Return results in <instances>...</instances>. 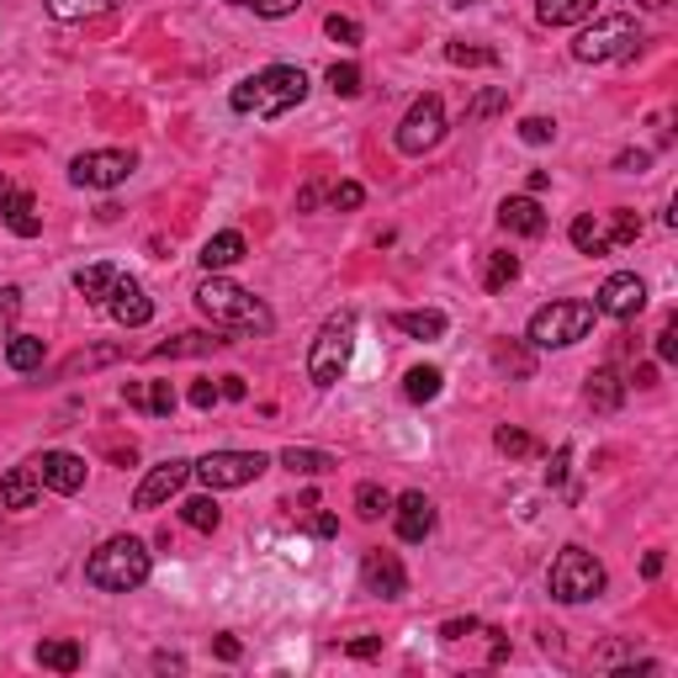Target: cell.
<instances>
[{"instance_id":"1","label":"cell","mask_w":678,"mask_h":678,"mask_svg":"<svg viewBox=\"0 0 678 678\" xmlns=\"http://www.w3.org/2000/svg\"><path fill=\"white\" fill-rule=\"evenodd\" d=\"M148 573H154V557L138 535H112L85 557V583L101 594H133L148 583Z\"/></svg>"},{"instance_id":"2","label":"cell","mask_w":678,"mask_h":678,"mask_svg":"<svg viewBox=\"0 0 678 678\" xmlns=\"http://www.w3.org/2000/svg\"><path fill=\"white\" fill-rule=\"evenodd\" d=\"M196 308L213 318V323H223V329H239V335H270L276 329V314H270L255 291L234 287L228 276H207L196 287Z\"/></svg>"},{"instance_id":"3","label":"cell","mask_w":678,"mask_h":678,"mask_svg":"<svg viewBox=\"0 0 678 678\" xmlns=\"http://www.w3.org/2000/svg\"><path fill=\"white\" fill-rule=\"evenodd\" d=\"M302 96H308V74L297 70V64H270V70L249 74V80H239V91H234V112H255V117H281V112H291V106H302Z\"/></svg>"},{"instance_id":"4","label":"cell","mask_w":678,"mask_h":678,"mask_svg":"<svg viewBox=\"0 0 678 678\" xmlns=\"http://www.w3.org/2000/svg\"><path fill=\"white\" fill-rule=\"evenodd\" d=\"M594 302H578V297H567V302H546V308H535L531 323H525V339H531L535 350H567V345H578L588 339L594 329Z\"/></svg>"},{"instance_id":"5","label":"cell","mask_w":678,"mask_h":678,"mask_svg":"<svg viewBox=\"0 0 678 678\" xmlns=\"http://www.w3.org/2000/svg\"><path fill=\"white\" fill-rule=\"evenodd\" d=\"M546 588H552L557 605H588V599L605 594V562L594 552H583V546H562L552 573H546Z\"/></svg>"},{"instance_id":"6","label":"cell","mask_w":678,"mask_h":678,"mask_svg":"<svg viewBox=\"0 0 678 678\" xmlns=\"http://www.w3.org/2000/svg\"><path fill=\"white\" fill-rule=\"evenodd\" d=\"M350 356H356V314H335L318 329L314 350H308V377H314V388H335L339 377L350 371Z\"/></svg>"},{"instance_id":"7","label":"cell","mask_w":678,"mask_h":678,"mask_svg":"<svg viewBox=\"0 0 678 678\" xmlns=\"http://www.w3.org/2000/svg\"><path fill=\"white\" fill-rule=\"evenodd\" d=\"M636 43H641V27H636V17H626V11H609V17H599L594 27H583V32H578L573 59H578V64H609V59H626Z\"/></svg>"},{"instance_id":"8","label":"cell","mask_w":678,"mask_h":678,"mask_svg":"<svg viewBox=\"0 0 678 678\" xmlns=\"http://www.w3.org/2000/svg\"><path fill=\"white\" fill-rule=\"evenodd\" d=\"M266 466L270 456H260V451H213V456L192 461V477H202L207 493H223V487H249Z\"/></svg>"},{"instance_id":"9","label":"cell","mask_w":678,"mask_h":678,"mask_svg":"<svg viewBox=\"0 0 678 678\" xmlns=\"http://www.w3.org/2000/svg\"><path fill=\"white\" fill-rule=\"evenodd\" d=\"M133 170H138V154H133V148H91V154H74L70 181L85 186V192H112V186H122Z\"/></svg>"},{"instance_id":"10","label":"cell","mask_w":678,"mask_h":678,"mask_svg":"<svg viewBox=\"0 0 678 678\" xmlns=\"http://www.w3.org/2000/svg\"><path fill=\"white\" fill-rule=\"evenodd\" d=\"M440 138H445V101L419 96L409 106V117L398 122V148H403V154H430Z\"/></svg>"},{"instance_id":"11","label":"cell","mask_w":678,"mask_h":678,"mask_svg":"<svg viewBox=\"0 0 678 678\" xmlns=\"http://www.w3.org/2000/svg\"><path fill=\"white\" fill-rule=\"evenodd\" d=\"M641 308H647V281L636 270H615L605 287H599V297H594V314H605V318H636Z\"/></svg>"},{"instance_id":"12","label":"cell","mask_w":678,"mask_h":678,"mask_svg":"<svg viewBox=\"0 0 678 678\" xmlns=\"http://www.w3.org/2000/svg\"><path fill=\"white\" fill-rule=\"evenodd\" d=\"M186 477H192V461H160V466H148V477L138 483L133 504H138V508L170 504V499H175V493L186 487Z\"/></svg>"},{"instance_id":"13","label":"cell","mask_w":678,"mask_h":678,"mask_svg":"<svg viewBox=\"0 0 678 678\" xmlns=\"http://www.w3.org/2000/svg\"><path fill=\"white\" fill-rule=\"evenodd\" d=\"M361 583H366V594H377V599H403L409 594V573H403V562L392 557V552H366Z\"/></svg>"},{"instance_id":"14","label":"cell","mask_w":678,"mask_h":678,"mask_svg":"<svg viewBox=\"0 0 678 678\" xmlns=\"http://www.w3.org/2000/svg\"><path fill=\"white\" fill-rule=\"evenodd\" d=\"M0 213H6V228H11L17 239H38V234H43V218H38L32 192L17 186V181H6V175H0Z\"/></svg>"},{"instance_id":"15","label":"cell","mask_w":678,"mask_h":678,"mask_svg":"<svg viewBox=\"0 0 678 678\" xmlns=\"http://www.w3.org/2000/svg\"><path fill=\"white\" fill-rule=\"evenodd\" d=\"M392 525H398V541L419 546L435 535V504L424 493H403V499H392Z\"/></svg>"},{"instance_id":"16","label":"cell","mask_w":678,"mask_h":678,"mask_svg":"<svg viewBox=\"0 0 678 678\" xmlns=\"http://www.w3.org/2000/svg\"><path fill=\"white\" fill-rule=\"evenodd\" d=\"M38 477H43V487L70 499V493L85 487V456H74V451H43L38 456Z\"/></svg>"},{"instance_id":"17","label":"cell","mask_w":678,"mask_h":678,"mask_svg":"<svg viewBox=\"0 0 678 678\" xmlns=\"http://www.w3.org/2000/svg\"><path fill=\"white\" fill-rule=\"evenodd\" d=\"M106 314L117 318L122 329H144L148 318H154V302L144 297V287H138V281L117 276V287H112V297H106Z\"/></svg>"},{"instance_id":"18","label":"cell","mask_w":678,"mask_h":678,"mask_svg":"<svg viewBox=\"0 0 678 678\" xmlns=\"http://www.w3.org/2000/svg\"><path fill=\"white\" fill-rule=\"evenodd\" d=\"M499 223H504L508 234H520V239H541V234H546V213H541L535 196H504Z\"/></svg>"},{"instance_id":"19","label":"cell","mask_w":678,"mask_h":678,"mask_svg":"<svg viewBox=\"0 0 678 678\" xmlns=\"http://www.w3.org/2000/svg\"><path fill=\"white\" fill-rule=\"evenodd\" d=\"M38 493H43L38 461H27V466H11V472L0 477V508H32V504H38Z\"/></svg>"},{"instance_id":"20","label":"cell","mask_w":678,"mask_h":678,"mask_svg":"<svg viewBox=\"0 0 678 678\" xmlns=\"http://www.w3.org/2000/svg\"><path fill=\"white\" fill-rule=\"evenodd\" d=\"M244 249H249V244H244V234H239V228H228V234H213V239L202 244V255H196V260H202V270H207V276H223L228 266H239V260H244Z\"/></svg>"},{"instance_id":"21","label":"cell","mask_w":678,"mask_h":678,"mask_svg":"<svg viewBox=\"0 0 678 678\" xmlns=\"http://www.w3.org/2000/svg\"><path fill=\"white\" fill-rule=\"evenodd\" d=\"M223 345H234V339H223V335H202V329H192V335H175V339H165V345H154V350H148V361H181V356H213V350H223Z\"/></svg>"},{"instance_id":"22","label":"cell","mask_w":678,"mask_h":678,"mask_svg":"<svg viewBox=\"0 0 678 678\" xmlns=\"http://www.w3.org/2000/svg\"><path fill=\"white\" fill-rule=\"evenodd\" d=\"M583 398H588V409H594V413H615L620 403H626V382H620V371H615V366L588 371V388H583Z\"/></svg>"},{"instance_id":"23","label":"cell","mask_w":678,"mask_h":678,"mask_svg":"<svg viewBox=\"0 0 678 678\" xmlns=\"http://www.w3.org/2000/svg\"><path fill=\"white\" fill-rule=\"evenodd\" d=\"M122 403L154 413V419H170V413H175V388H170V382H127V388H122Z\"/></svg>"},{"instance_id":"24","label":"cell","mask_w":678,"mask_h":678,"mask_svg":"<svg viewBox=\"0 0 678 678\" xmlns=\"http://www.w3.org/2000/svg\"><path fill=\"white\" fill-rule=\"evenodd\" d=\"M281 466L297 472V477H323V472H335L339 461L329 456V451H314V445H287V451H281Z\"/></svg>"},{"instance_id":"25","label":"cell","mask_w":678,"mask_h":678,"mask_svg":"<svg viewBox=\"0 0 678 678\" xmlns=\"http://www.w3.org/2000/svg\"><path fill=\"white\" fill-rule=\"evenodd\" d=\"M117 266H106V260H96V266H85L80 276H74V291L85 297V302H106L112 297V287H117Z\"/></svg>"},{"instance_id":"26","label":"cell","mask_w":678,"mask_h":678,"mask_svg":"<svg viewBox=\"0 0 678 678\" xmlns=\"http://www.w3.org/2000/svg\"><path fill=\"white\" fill-rule=\"evenodd\" d=\"M594 11V0H535V17L546 27H573Z\"/></svg>"},{"instance_id":"27","label":"cell","mask_w":678,"mask_h":678,"mask_svg":"<svg viewBox=\"0 0 678 678\" xmlns=\"http://www.w3.org/2000/svg\"><path fill=\"white\" fill-rule=\"evenodd\" d=\"M392 329H403L413 339H440L445 335V314L440 308H419V314H392Z\"/></svg>"},{"instance_id":"28","label":"cell","mask_w":678,"mask_h":678,"mask_svg":"<svg viewBox=\"0 0 678 678\" xmlns=\"http://www.w3.org/2000/svg\"><path fill=\"white\" fill-rule=\"evenodd\" d=\"M38 662H43V668H53V674H74V668L85 662V653H80V641L59 636V641H43V647H38Z\"/></svg>"},{"instance_id":"29","label":"cell","mask_w":678,"mask_h":678,"mask_svg":"<svg viewBox=\"0 0 678 678\" xmlns=\"http://www.w3.org/2000/svg\"><path fill=\"white\" fill-rule=\"evenodd\" d=\"M440 388H445V377H440L435 366H413L409 377H403V398L409 403H435Z\"/></svg>"},{"instance_id":"30","label":"cell","mask_w":678,"mask_h":678,"mask_svg":"<svg viewBox=\"0 0 678 678\" xmlns=\"http://www.w3.org/2000/svg\"><path fill=\"white\" fill-rule=\"evenodd\" d=\"M181 520H186L192 531L213 535L223 525V508H218V499H213V493H202V499H186V504H181Z\"/></svg>"},{"instance_id":"31","label":"cell","mask_w":678,"mask_h":678,"mask_svg":"<svg viewBox=\"0 0 678 678\" xmlns=\"http://www.w3.org/2000/svg\"><path fill=\"white\" fill-rule=\"evenodd\" d=\"M6 366H11V371H38V366H43V339L11 335L6 339Z\"/></svg>"},{"instance_id":"32","label":"cell","mask_w":678,"mask_h":678,"mask_svg":"<svg viewBox=\"0 0 678 678\" xmlns=\"http://www.w3.org/2000/svg\"><path fill=\"white\" fill-rule=\"evenodd\" d=\"M567 234H573V244H578V255H609L605 223H599V218H588V213H583V218H573V228H567Z\"/></svg>"},{"instance_id":"33","label":"cell","mask_w":678,"mask_h":678,"mask_svg":"<svg viewBox=\"0 0 678 678\" xmlns=\"http://www.w3.org/2000/svg\"><path fill=\"white\" fill-rule=\"evenodd\" d=\"M520 281V260L514 255H487V270H483V291H504V287H514Z\"/></svg>"},{"instance_id":"34","label":"cell","mask_w":678,"mask_h":678,"mask_svg":"<svg viewBox=\"0 0 678 678\" xmlns=\"http://www.w3.org/2000/svg\"><path fill=\"white\" fill-rule=\"evenodd\" d=\"M636 239H641V218L626 213V207H620V213H609V228H605L609 255H615V249H626V244H636Z\"/></svg>"},{"instance_id":"35","label":"cell","mask_w":678,"mask_h":678,"mask_svg":"<svg viewBox=\"0 0 678 678\" xmlns=\"http://www.w3.org/2000/svg\"><path fill=\"white\" fill-rule=\"evenodd\" d=\"M356 514L361 520H382V514H392V493L377 483H361L356 487Z\"/></svg>"},{"instance_id":"36","label":"cell","mask_w":678,"mask_h":678,"mask_svg":"<svg viewBox=\"0 0 678 678\" xmlns=\"http://www.w3.org/2000/svg\"><path fill=\"white\" fill-rule=\"evenodd\" d=\"M329 91L345 101L361 96V64H329Z\"/></svg>"},{"instance_id":"37","label":"cell","mask_w":678,"mask_h":678,"mask_svg":"<svg viewBox=\"0 0 678 678\" xmlns=\"http://www.w3.org/2000/svg\"><path fill=\"white\" fill-rule=\"evenodd\" d=\"M493 445L504 451V456H531L535 440L525 435V430H514V424H504V430H493Z\"/></svg>"},{"instance_id":"38","label":"cell","mask_w":678,"mask_h":678,"mask_svg":"<svg viewBox=\"0 0 678 678\" xmlns=\"http://www.w3.org/2000/svg\"><path fill=\"white\" fill-rule=\"evenodd\" d=\"M499 106H508V91H504V85H493V91H483V96L472 101V106H466V122H483V117H493Z\"/></svg>"},{"instance_id":"39","label":"cell","mask_w":678,"mask_h":678,"mask_svg":"<svg viewBox=\"0 0 678 678\" xmlns=\"http://www.w3.org/2000/svg\"><path fill=\"white\" fill-rule=\"evenodd\" d=\"M17 314H22V291H17V287H0V345L11 339V323H17Z\"/></svg>"},{"instance_id":"40","label":"cell","mask_w":678,"mask_h":678,"mask_svg":"<svg viewBox=\"0 0 678 678\" xmlns=\"http://www.w3.org/2000/svg\"><path fill=\"white\" fill-rule=\"evenodd\" d=\"M323 32H329V38H335V43H345V49H356V43H361L366 32H361V22H350V17H329V22H323Z\"/></svg>"},{"instance_id":"41","label":"cell","mask_w":678,"mask_h":678,"mask_svg":"<svg viewBox=\"0 0 678 678\" xmlns=\"http://www.w3.org/2000/svg\"><path fill=\"white\" fill-rule=\"evenodd\" d=\"M106 361H117V350H91V356L80 350V356H70V361H64V377H80V371H96V366H106Z\"/></svg>"},{"instance_id":"42","label":"cell","mask_w":678,"mask_h":678,"mask_svg":"<svg viewBox=\"0 0 678 678\" xmlns=\"http://www.w3.org/2000/svg\"><path fill=\"white\" fill-rule=\"evenodd\" d=\"M520 138H525V144H552V138H557V122L552 117H525L520 122Z\"/></svg>"},{"instance_id":"43","label":"cell","mask_w":678,"mask_h":678,"mask_svg":"<svg viewBox=\"0 0 678 678\" xmlns=\"http://www.w3.org/2000/svg\"><path fill=\"white\" fill-rule=\"evenodd\" d=\"M234 6H249L255 17H270V22H276V17H291L302 0H234Z\"/></svg>"},{"instance_id":"44","label":"cell","mask_w":678,"mask_h":678,"mask_svg":"<svg viewBox=\"0 0 678 678\" xmlns=\"http://www.w3.org/2000/svg\"><path fill=\"white\" fill-rule=\"evenodd\" d=\"M445 59H451V64H499V53L493 49H466V43H451Z\"/></svg>"},{"instance_id":"45","label":"cell","mask_w":678,"mask_h":678,"mask_svg":"<svg viewBox=\"0 0 678 678\" xmlns=\"http://www.w3.org/2000/svg\"><path fill=\"white\" fill-rule=\"evenodd\" d=\"M329 202H335V207H345V213H356V207L366 202V192L356 186V181H339L335 192H329Z\"/></svg>"},{"instance_id":"46","label":"cell","mask_w":678,"mask_h":678,"mask_svg":"<svg viewBox=\"0 0 678 678\" xmlns=\"http://www.w3.org/2000/svg\"><path fill=\"white\" fill-rule=\"evenodd\" d=\"M43 6H49L59 22H80V17L91 11V0H43Z\"/></svg>"},{"instance_id":"47","label":"cell","mask_w":678,"mask_h":678,"mask_svg":"<svg viewBox=\"0 0 678 678\" xmlns=\"http://www.w3.org/2000/svg\"><path fill=\"white\" fill-rule=\"evenodd\" d=\"M657 361H678V323L668 318L662 335H657Z\"/></svg>"},{"instance_id":"48","label":"cell","mask_w":678,"mask_h":678,"mask_svg":"<svg viewBox=\"0 0 678 678\" xmlns=\"http://www.w3.org/2000/svg\"><path fill=\"white\" fill-rule=\"evenodd\" d=\"M218 398H223L218 382H207V377H202V382H192V409H213Z\"/></svg>"},{"instance_id":"49","label":"cell","mask_w":678,"mask_h":678,"mask_svg":"<svg viewBox=\"0 0 678 678\" xmlns=\"http://www.w3.org/2000/svg\"><path fill=\"white\" fill-rule=\"evenodd\" d=\"M477 620H472V615H466V620H445V626H440V641H461V636H477Z\"/></svg>"},{"instance_id":"50","label":"cell","mask_w":678,"mask_h":678,"mask_svg":"<svg viewBox=\"0 0 678 678\" xmlns=\"http://www.w3.org/2000/svg\"><path fill=\"white\" fill-rule=\"evenodd\" d=\"M647 165H653V154H647V148H636V154H620V160H615V170H630V175H641Z\"/></svg>"},{"instance_id":"51","label":"cell","mask_w":678,"mask_h":678,"mask_svg":"<svg viewBox=\"0 0 678 678\" xmlns=\"http://www.w3.org/2000/svg\"><path fill=\"white\" fill-rule=\"evenodd\" d=\"M567 461H573V445H562L557 461H552V472H546V483H552V487H562V477H567Z\"/></svg>"},{"instance_id":"52","label":"cell","mask_w":678,"mask_h":678,"mask_svg":"<svg viewBox=\"0 0 678 678\" xmlns=\"http://www.w3.org/2000/svg\"><path fill=\"white\" fill-rule=\"evenodd\" d=\"M499 366H504V371H520V377H531V356H514V350H499Z\"/></svg>"},{"instance_id":"53","label":"cell","mask_w":678,"mask_h":678,"mask_svg":"<svg viewBox=\"0 0 678 678\" xmlns=\"http://www.w3.org/2000/svg\"><path fill=\"white\" fill-rule=\"evenodd\" d=\"M218 392H223V398H234V403H239V398H249L244 377H218Z\"/></svg>"},{"instance_id":"54","label":"cell","mask_w":678,"mask_h":678,"mask_svg":"<svg viewBox=\"0 0 678 678\" xmlns=\"http://www.w3.org/2000/svg\"><path fill=\"white\" fill-rule=\"evenodd\" d=\"M382 653V641L377 636H361V641H350V657H377Z\"/></svg>"},{"instance_id":"55","label":"cell","mask_w":678,"mask_h":678,"mask_svg":"<svg viewBox=\"0 0 678 678\" xmlns=\"http://www.w3.org/2000/svg\"><path fill=\"white\" fill-rule=\"evenodd\" d=\"M213 647H218V657H223V662H239V641H234V636H218Z\"/></svg>"},{"instance_id":"56","label":"cell","mask_w":678,"mask_h":678,"mask_svg":"<svg viewBox=\"0 0 678 678\" xmlns=\"http://www.w3.org/2000/svg\"><path fill=\"white\" fill-rule=\"evenodd\" d=\"M335 531H339L335 514H318V520H314V535H335Z\"/></svg>"},{"instance_id":"57","label":"cell","mask_w":678,"mask_h":678,"mask_svg":"<svg viewBox=\"0 0 678 678\" xmlns=\"http://www.w3.org/2000/svg\"><path fill=\"white\" fill-rule=\"evenodd\" d=\"M318 196H323V186H302V196H297V207H302V213H308V207H314Z\"/></svg>"},{"instance_id":"58","label":"cell","mask_w":678,"mask_h":678,"mask_svg":"<svg viewBox=\"0 0 678 678\" xmlns=\"http://www.w3.org/2000/svg\"><path fill=\"white\" fill-rule=\"evenodd\" d=\"M641 573H647V578H657V573H662V552H647V562H641Z\"/></svg>"},{"instance_id":"59","label":"cell","mask_w":678,"mask_h":678,"mask_svg":"<svg viewBox=\"0 0 678 678\" xmlns=\"http://www.w3.org/2000/svg\"><path fill=\"white\" fill-rule=\"evenodd\" d=\"M451 6H477V0H451Z\"/></svg>"}]
</instances>
